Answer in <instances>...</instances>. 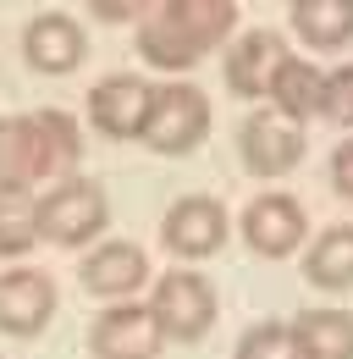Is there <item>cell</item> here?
Returning a JSON list of instances; mask_svg holds the SVG:
<instances>
[{
    "label": "cell",
    "mask_w": 353,
    "mask_h": 359,
    "mask_svg": "<svg viewBox=\"0 0 353 359\" xmlns=\"http://www.w3.org/2000/svg\"><path fill=\"white\" fill-rule=\"evenodd\" d=\"M237 28L232 0H155L138 17V55L155 72H188Z\"/></svg>",
    "instance_id": "obj_1"
},
{
    "label": "cell",
    "mask_w": 353,
    "mask_h": 359,
    "mask_svg": "<svg viewBox=\"0 0 353 359\" xmlns=\"http://www.w3.org/2000/svg\"><path fill=\"white\" fill-rule=\"evenodd\" d=\"M111 226V199L105 188L88 177L55 182L39 199V238H50L55 249H83L88 238H99Z\"/></svg>",
    "instance_id": "obj_2"
},
{
    "label": "cell",
    "mask_w": 353,
    "mask_h": 359,
    "mask_svg": "<svg viewBox=\"0 0 353 359\" xmlns=\"http://www.w3.org/2000/svg\"><path fill=\"white\" fill-rule=\"evenodd\" d=\"M210 138V100L199 83H166L149 100V122H144V144L155 155H193Z\"/></svg>",
    "instance_id": "obj_3"
},
{
    "label": "cell",
    "mask_w": 353,
    "mask_h": 359,
    "mask_svg": "<svg viewBox=\"0 0 353 359\" xmlns=\"http://www.w3.org/2000/svg\"><path fill=\"white\" fill-rule=\"evenodd\" d=\"M149 315L160 320L166 343H199V337L216 326V287H210L199 271H166V276L155 282Z\"/></svg>",
    "instance_id": "obj_4"
},
{
    "label": "cell",
    "mask_w": 353,
    "mask_h": 359,
    "mask_svg": "<svg viewBox=\"0 0 353 359\" xmlns=\"http://www.w3.org/2000/svg\"><path fill=\"white\" fill-rule=\"evenodd\" d=\"M226 205L210 199V194H182L172 210H166V222H160V243L172 249L176 260H210L221 243H226Z\"/></svg>",
    "instance_id": "obj_5"
},
{
    "label": "cell",
    "mask_w": 353,
    "mask_h": 359,
    "mask_svg": "<svg viewBox=\"0 0 353 359\" xmlns=\"http://www.w3.org/2000/svg\"><path fill=\"white\" fill-rule=\"evenodd\" d=\"M160 348H166V332L149 315V304H111L88 326L94 359H160Z\"/></svg>",
    "instance_id": "obj_6"
},
{
    "label": "cell",
    "mask_w": 353,
    "mask_h": 359,
    "mask_svg": "<svg viewBox=\"0 0 353 359\" xmlns=\"http://www.w3.org/2000/svg\"><path fill=\"white\" fill-rule=\"evenodd\" d=\"M149 100L155 89L132 72H111L88 89V128L99 138H144V122H149Z\"/></svg>",
    "instance_id": "obj_7"
},
{
    "label": "cell",
    "mask_w": 353,
    "mask_h": 359,
    "mask_svg": "<svg viewBox=\"0 0 353 359\" xmlns=\"http://www.w3.org/2000/svg\"><path fill=\"white\" fill-rule=\"evenodd\" d=\"M309 238V216L293 194H260L243 210V243L260 260H287L298 243Z\"/></svg>",
    "instance_id": "obj_8"
},
{
    "label": "cell",
    "mask_w": 353,
    "mask_h": 359,
    "mask_svg": "<svg viewBox=\"0 0 353 359\" xmlns=\"http://www.w3.org/2000/svg\"><path fill=\"white\" fill-rule=\"evenodd\" d=\"M28 149H34V182H72L78 177V161H83V133L67 111L44 105L28 111Z\"/></svg>",
    "instance_id": "obj_9"
},
{
    "label": "cell",
    "mask_w": 353,
    "mask_h": 359,
    "mask_svg": "<svg viewBox=\"0 0 353 359\" xmlns=\"http://www.w3.org/2000/svg\"><path fill=\"white\" fill-rule=\"evenodd\" d=\"M237 149H243V166L254 177H287L304 161V128L282 122L276 111H254L237 128Z\"/></svg>",
    "instance_id": "obj_10"
},
{
    "label": "cell",
    "mask_w": 353,
    "mask_h": 359,
    "mask_svg": "<svg viewBox=\"0 0 353 359\" xmlns=\"http://www.w3.org/2000/svg\"><path fill=\"white\" fill-rule=\"evenodd\" d=\"M55 315V282L44 271H0V332L6 337H39Z\"/></svg>",
    "instance_id": "obj_11"
},
{
    "label": "cell",
    "mask_w": 353,
    "mask_h": 359,
    "mask_svg": "<svg viewBox=\"0 0 353 359\" xmlns=\"http://www.w3.org/2000/svg\"><path fill=\"white\" fill-rule=\"evenodd\" d=\"M83 50H88L83 28H78V17H67V11H39V17L22 28V55H28V67L44 72V78L78 72Z\"/></svg>",
    "instance_id": "obj_12"
},
{
    "label": "cell",
    "mask_w": 353,
    "mask_h": 359,
    "mask_svg": "<svg viewBox=\"0 0 353 359\" xmlns=\"http://www.w3.org/2000/svg\"><path fill=\"white\" fill-rule=\"evenodd\" d=\"M78 282H83L94 299H127V293H138L149 282V260H144L138 243L111 238V243L88 249V260L78 266Z\"/></svg>",
    "instance_id": "obj_13"
},
{
    "label": "cell",
    "mask_w": 353,
    "mask_h": 359,
    "mask_svg": "<svg viewBox=\"0 0 353 359\" xmlns=\"http://www.w3.org/2000/svg\"><path fill=\"white\" fill-rule=\"evenodd\" d=\"M265 100H270V111L282 116V122H293V128H304L309 116H320V100H326V72L320 67H309L304 55H282L276 61V72H270V83H265Z\"/></svg>",
    "instance_id": "obj_14"
},
{
    "label": "cell",
    "mask_w": 353,
    "mask_h": 359,
    "mask_svg": "<svg viewBox=\"0 0 353 359\" xmlns=\"http://www.w3.org/2000/svg\"><path fill=\"white\" fill-rule=\"evenodd\" d=\"M282 55H287V50H282V34H270V28H249L237 45L226 50V89L243 94V100H260Z\"/></svg>",
    "instance_id": "obj_15"
},
{
    "label": "cell",
    "mask_w": 353,
    "mask_h": 359,
    "mask_svg": "<svg viewBox=\"0 0 353 359\" xmlns=\"http://www.w3.org/2000/svg\"><path fill=\"white\" fill-rule=\"evenodd\" d=\"M293 34L314 50L353 45V0H293Z\"/></svg>",
    "instance_id": "obj_16"
},
{
    "label": "cell",
    "mask_w": 353,
    "mask_h": 359,
    "mask_svg": "<svg viewBox=\"0 0 353 359\" xmlns=\"http://www.w3.org/2000/svg\"><path fill=\"white\" fill-rule=\"evenodd\" d=\"M304 276L314 287H326V293H348L353 287V226H326L314 238V249L304 260Z\"/></svg>",
    "instance_id": "obj_17"
},
{
    "label": "cell",
    "mask_w": 353,
    "mask_h": 359,
    "mask_svg": "<svg viewBox=\"0 0 353 359\" xmlns=\"http://www.w3.org/2000/svg\"><path fill=\"white\" fill-rule=\"evenodd\" d=\"M309 359H353V315L348 310H309L293 320Z\"/></svg>",
    "instance_id": "obj_18"
},
{
    "label": "cell",
    "mask_w": 353,
    "mask_h": 359,
    "mask_svg": "<svg viewBox=\"0 0 353 359\" xmlns=\"http://www.w3.org/2000/svg\"><path fill=\"white\" fill-rule=\"evenodd\" d=\"M39 243V199L28 188H0V260H22Z\"/></svg>",
    "instance_id": "obj_19"
},
{
    "label": "cell",
    "mask_w": 353,
    "mask_h": 359,
    "mask_svg": "<svg viewBox=\"0 0 353 359\" xmlns=\"http://www.w3.org/2000/svg\"><path fill=\"white\" fill-rule=\"evenodd\" d=\"M34 182V149H28V122L0 116V188H28Z\"/></svg>",
    "instance_id": "obj_20"
},
{
    "label": "cell",
    "mask_w": 353,
    "mask_h": 359,
    "mask_svg": "<svg viewBox=\"0 0 353 359\" xmlns=\"http://www.w3.org/2000/svg\"><path fill=\"white\" fill-rule=\"evenodd\" d=\"M237 359H309V354L287 320H260L237 337Z\"/></svg>",
    "instance_id": "obj_21"
},
{
    "label": "cell",
    "mask_w": 353,
    "mask_h": 359,
    "mask_svg": "<svg viewBox=\"0 0 353 359\" xmlns=\"http://www.w3.org/2000/svg\"><path fill=\"white\" fill-rule=\"evenodd\" d=\"M320 116L353 133V61L326 72V100H320Z\"/></svg>",
    "instance_id": "obj_22"
},
{
    "label": "cell",
    "mask_w": 353,
    "mask_h": 359,
    "mask_svg": "<svg viewBox=\"0 0 353 359\" xmlns=\"http://www.w3.org/2000/svg\"><path fill=\"white\" fill-rule=\"evenodd\" d=\"M331 188H337L342 199H353V138H342V144L331 149Z\"/></svg>",
    "instance_id": "obj_23"
},
{
    "label": "cell",
    "mask_w": 353,
    "mask_h": 359,
    "mask_svg": "<svg viewBox=\"0 0 353 359\" xmlns=\"http://www.w3.org/2000/svg\"><path fill=\"white\" fill-rule=\"evenodd\" d=\"M149 6L144 0H94V17H105V22H138Z\"/></svg>",
    "instance_id": "obj_24"
}]
</instances>
